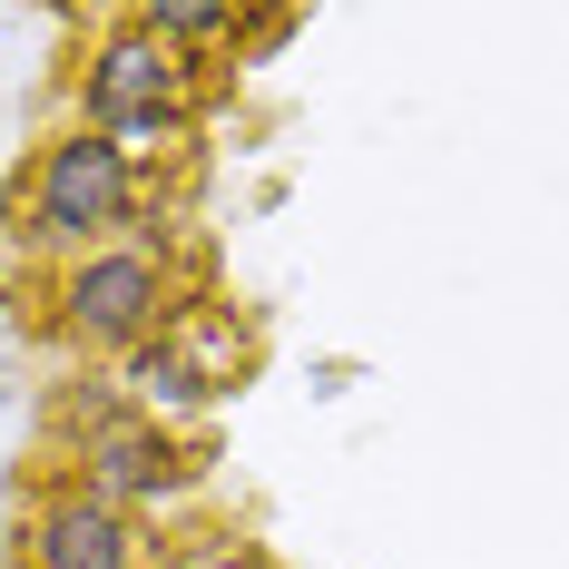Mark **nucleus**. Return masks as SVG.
<instances>
[{"label":"nucleus","instance_id":"obj_1","mask_svg":"<svg viewBox=\"0 0 569 569\" xmlns=\"http://www.w3.org/2000/svg\"><path fill=\"white\" fill-rule=\"evenodd\" d=\"M138 197H148V177L128 148H109L99 128H59L30 148V168H20V197H10V236L30 246V256H99L118 236L138 227Z\"/></svg>","mask_w":569,"mask_h":569},{"label":"nucleus","instance_id":"obj_2","mask_svg":"<svg viewBox=\"0 0 569 569\" xmlns=\"http://www.w3.org/2000/svg\"><path fill=\"white\" fill-rule=\"evenodd\" d=\"M187 315V295H177V256L168 246H148V236H118L99 256H69L50 266V335L79 343V353H138V343H158Z\"/></svg>","mask_w":569,"mask_h":569},{"label":"nucleus","instance_id":"obj_3","mask_svg":"<svg viewBox=\"0 0 569 569\" xmlns=\"http://www.w3.org/2000/svg\"><path fill=\"white\" fill-rule=\"evenodd\" d=\"M197 89H207V69L158 50L138 20H109L89 40V59H79V128H99L128 158H158V148H177L197 128Z\"/></svg>","mask_w":569,"mask_h":569},{"label":"nucleus","instance_id":"obj_4","mask_svg":"<svg viewBox=\"0 0 569 569\" xmlns=\"http://www.w3.org/2000/svg\"><path fill=\"white\" fill-rule=\"evenodd\" d=\"M197 471H207V461H197V442H177V422H148V412H128V402H89V412H79L69 481L99 491V501H118L128 520L148 511V501H177Z\"/></svg>","mask_w":569,"mask_h":569},{"label":"nucleus","instance_id":"obj_5","mask_svg":"<svg viewBox=\"0 0 569 569\" xmlns=\"http://www.w3.org/2000/svg\"><path fill=\"white\" fill-rule=\"evenodd\" d=\"M138 550H148V530L79 481L40 491L20 520V569H138Z\"/></svg>","mask_w":569,"mask_h":569}]
</instances>
